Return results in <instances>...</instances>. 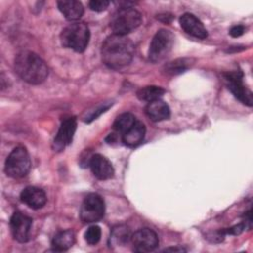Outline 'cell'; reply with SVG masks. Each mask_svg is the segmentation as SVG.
I'll list each match as a JSON object with an SVG mask.
<instances>
[{
	"mask_svg": "<svg viewBox=\"0 0 253 253\" xmlns=\"http://www.w3.org/2000/svg\"><path fill=\"white\" fill-rule=\"evenodd\" d=\"M134 54V45L126 36L111 35L102 44L101 55L104 63L113 69L128 65Z\"/></svg>",
	"mask_w": 253,
	"mask_h": 253,
	"instance_id": "6da1fadb",
	"label": "cell"
},
{
	"mask_svg": "<svg viewBox=\"0 0 253 253\" xmlns=\"http://www.w3.org/2000/svg\"><path fill=\"white\" fill-rule=\"evenodd\" d=\"M16 73L27 83L41 84L48 75V67L37 53L32 51H21L14 61Z\"/></svg>",
	"mask_w": 253,
	"mask_h": 253,
	"instance_id": "7a4b0ae2",
	"label": "cell"
},
{
	"mask_svg": "<svg viewBox=\"0 0 253 253\" xmlns=\"http://www.w3.org/2000/svg\"><path fill=\"white\" fill-rule=\"evenodd\" d=\"M90 40V30L84 22H74L66 26L60 34V42L64 47L76 52H83Z\"/></svg>",
	"mask_w": 253,
	"mask_h": 253,
	"instance_id": "3957f363",
	"label": "cell"
},
{
	"mask_svg": "<svg viewBox=\"0 0 253 253\" xmlns=\"http://www.w3.org/2000/svg\"><path fill=\"white\" fill-rule=\"evenodd\" d=\"M141 22L142 16L135 9L131 7L120 8L112 16L110 27L115 35L126 36L135 30Z\"/></svg>",
	"mask_w": 253,
	"mask_h": 253,
	"instance_id": "277c9868",
	"label": "cell"
},
{
	"mask_svg": "<svg viewBox=\"0 0 253 253\" xmlns=\"http://www.w3.org/2000/svg\"><path fill=\"white\" fill-rule=\"evenodd\" d=\"M31 168V159L24 146L15 147L5 161V173L12 178L26 176Z\"/></svg>",
	"mask_w": 253,
	"mask_h": 253,
	"instance_id": "5b68a950",
	"label": "cell"
},
{
	"mask_svg": "<svg viewBox=\"0 0 253 253\" xmlns=\"http://www.w3.org/2000/svg\"><path fill=\"white\" fill-rule=\"evenodd\" d=\"M174 43V35L171 31L160 29L154 35L148 49V58L156 63L162 61L171 51Z\"/></svg>",
	"mask_w": 253,
	"mask_h": 253,
	"instance_id": "8992f818",
	"label": "cell"
},
{
	"mask_svg": "<svg viewBox=\"0 0 253 253\" xmlns=\"http://www.w3.org/2000/svg\"><path fill=\"white\" fill-rule=\"evenodd\" d=\"M105 213V202L103 198L95 193L85 197L80 208V219L85 223L99 221Z\"/></svg>",
	"mask_w": 253,
	"mask_h": 253,
	"instance_id": "52a82bcc",
	"label": "cell"
},
{
	"mask_svg": "<svg viewBox=\"0 0 253 253\" xmlns=\"http://www.w3.org/2000/svg\"><path fill=\"white\" fill-rule=\"evenodd\" d=\"M159 240L157 234L150 228H140L130 237L132 250L139 253L153 251L158 246Z\"/></svg>",
	"mask_w": 253,
	"mask_h": 253,
	"instance_id": "ba28073f",
	"label": "cell"
},
{
	"mask_svg": "<svg viewBox=\"0 0 253 253\" xmlns=\"http://www.w3.org/2000/svg\"><path fill=\"white\" fill-rule=\"evenodd\" d=\"M33 225V219L20 211H15L10 219V228L14 239L19 242H27Z\"/></svg>",
	"mask_w": 253,
	"mask_h": 253,
	"instance_id": "9c48e42d",
	"label": "cell"
},
{
	"mask_svg": "<svg viewBox=\"0 0 253 253\" xmlns=\"http://www.w3.org/2000/svg\"><path fill=\"white\" fill-rule=\"evenodd\" d=\"M224 79L228 90L234 95L236 99H238L244 105L252 106V93L244 86L241 74H238V72L226 73L224 74Z\"/></svg>",
	"mask_w": 253,
	"mask_h": 253,
	"instance_id": "30bf717a",
	"label": "cell"
},
{
	"mask_svg": "<svg viewBox=\"0 0 253 253\" xmlns=\"http://www.w3.org/2000/svg\"><path fill=\"white\" fill-rule=\"evenodd\" d=\"M76 126L77 123L74 117L67 118L61 123L52 143V148L54 151H61L71 143L76 130Z\"/></svg>",
	"mask_w": 253,
	"mask_h": 253,
	"instance_id": "8fae6325",
	"label": "cell"
},
{
	"mask_svg": "<svg viewBox=\"0 0 253 253\" xmlns=\"http://www.w3.org/2000/svg\"><path fill=\"white\" fill-rule=\"evenodd\" d=\"M89 166L93 175L99 180H108L114 176L112 163L101 154H94L90 158Z\"/></svg>",
	"mask_w": 253,
	"mask_h": 253,
	"instance_id": "7c38bea8",
	"label": "cell"
},
{
	"mask_svg": "<svg viewBox=\"0 0 253 253\" xmlns=\"http://www.w3.org/2000/svg\"><path fill=\"white\" fill-rule=\"evenodd\" d=\"M179 22L181 28L187 34L198 39H206L208 37V32L205 26L195 15L185 13L180 17Z\"/></svg>",
	"mask_w": 253,
	"mask_h": 253,
	"instance_id": "4fadbf2b",
	"label": "cell"
},
{
	"mask_svg": "<svg viewBox=\"0 0 253 253\" xmlns=\"http://www.w3.org/2000/svg\"><path fill=\"white\" fill-rule=\"evenodd\" d=\"M20 198L24 204L34 210H39L42 208L46 203L45 193L42 189L34 186L26 187L21 192Z\"/></svg>",
	"mask_w": 253,
	"mask_h": 253,
	"instance_id": "5bb4252c",
	"label": "cell"
},
{
	"mask_svg": "<svg viewBox=\"0 0 253 253\" xmlns=\"http://www.w3.org/2000/svg\"><path fill=\"white\" fill-rule=\"evenodd\" d=\"M146 116L153 122L167 120L170 117L169 106L161 99L147 103L145 107Z\"/></svg>",
	"mask_w": 253,
	"mask_h": 253,
	"instance_id": "9a60e30c",
	"label": "cell"
},
{
	"mask_svg": "<svg viewBox=\"0 0 253 253\" xmlns=\"http://www.w3.org/2000/svg\"><path fill=\"white\" fill-rule=\"evenodd\" d=\"M57 7L62 15L69 21L79 20L83 13L84 8L81 2L76 0H62L57 2Z\"/></svg>",
	"mask_w": 253,
	"mask_h": 253,
	"instance_id": "2e32d148",
	"label": "cell"
},
{
	"mask_svg": "<svg viewBox=\"0 0 253 253\" xmlns=\"http://www.w3.org/2000/svg\"><path fill=\"white\" fill-rule=\"evenodd\" d=\"M144 135H145L144 125L141 122L136 121L130 128H128L124 134H122V139L126 145L129 147H133L138 145L143 140Z\"/></svg>",
	"mask_w": 253,
	"mask_h": 253,
	"instance_id": "e0dca14e",
	"label": "cell"
},
{
	"mask_svg": "<svg viewBox=\"0 0 253 253\" xmlns=\"http://www.w3.org/2000/svg\"><path fill=\"white\" fill-rule=\"evenodd\" d=\"M75 242V234L72 230L66 229L57 232L51 241V245L55 251H64L69 249Z\"/></svg>",
	"mask_w": 253,
	"mask_h": 253,
	"instance_id": "ac0fdd59",
	"label": "cell"
},
{
	"mask_svg": "<svg viewBox=\"0 0 253 253\" xmlns=\"http://www.w3.org/2000/svg\"><path fill=\"white\" fill-rule=\"evenodd\" d=\"M131 234L126 225H118L110 234V246H123L130 243Z\"/></svg>",
	"mask_w": 253,
	"mask_h": 253,
	"instance_id": "d6986e66",
	"label": "cell"
},
{
	"mask_svg": "<svg viewBox=\"0 0 253 253\" xmlns=\"http://www.w3.org/2000/svg\"><path fill=\"white\" fill-rule=\"evenodd\" d=\"M164 93L165 90L159 86H145L139 89L136 95L139 100L149 103L155 100H159Z\"/></svg>",
	"mask_w": 253,
	"mask_h": 253,
	"instance_id": "ffe728a7",
	"label": "cell"
},
{
	"mask_svg": "<svg viewBox=\"0 0 253 253\" xmlns=\"http://www.w3.org/2000/svg\"><path fill=\"white\" fill-rule=\"evenodd\" d=\"M136 122L135 117L130 113H124L117 117L113 124V128L122 134H124L128 128H130Z\"/></svg>",
	"mask_w": 253,
	"mask_h": 253,
	"instance_id": "44dd1931",
	"label": "cell"
},
{
	"mask_svg": "<svg viewBox=\"0 0 253 253\" xmlns=\"http://www.w3.org/2000/svg\"><path fill=\"white\" fill-rule=\"evenodd\" d=\"M101 234V228L98 225H92L86 230L84 237L87 243H89L90 245H95L100 241Z\"/></svg>",
	"mask_w": 253,
	"mask_h": 253,
	"instance_id": "7402d4cb",
	"label": "cell"
},
{
	"mask_svg": "<svg viewBox=\"0 0 253 253\" xmlns=\"http://www.w3.org/2000/svg\"><path fill=\"white\" fill-rule=\"evenodd\" d=\"M109 107H110V104H105V103L103 105H100V106L96 107L92 111H89L88 113H86V115L83 117V121L86 122V123L92 122L97 117H99L102 113H104Z\"/></svg>",
	"mask_w": 253,
	"mask_h": 253,
	"instance_id": "603a6c76",
	"label": "cell"
},
{
	"mask_svg": "<svg viewBox=\"0 0 253 253\" xmlns=\"http://www.w3.org/2000/svg\"><path fill=\"white\" fill-rule=\"evenodd\" d=\"M186 68H187V62H185V60L182 59V60H176V61L170 62L166 66V71L168 73L176 74V73L183 72Z\"/></svg>",
	"mask_w": 253,
	"mask_h": 253,
	"instance_id": "cb8c5ba5",
	"label": "cell"
},
{
	"mask_svg": "<svg viewBox=\"0 0 253 253\" xmlns=\"http://www.w3.org/2000/svg\"><path fill=\"white\" fill-rule=\"evenodd\" d=\"M109 4L110 2L107 0H92L89 2V7L92 11L102 12L108 8Z\"/></svg>",
	"mask_w": 253,
	"mask_h": 253,
	"instance_id": "d4e9b609",
	"label": "cell"
},
{
	"mask_svg": "<svg viewBox=\"0 0 253 253\" xmlns=\"http://www.w3.org/2000/svg\"><path fill=\"white\" fill-rule=\"evenodd\" d=\"M245 31V28L242 26V25H236V26H233L230 31H229V34L231 37L233 38H238L240 37L241 35H243Z\"/></svg>",
	"mask_w": 253,
	"mask_h": 253,
	"instance_id": "484cf974",
	"label": "cell"
},
{
	"mask_svg": "<svg viewBox=\"0 0 253 253\" xmlns=\"http://www.w3.org/2000/svg\"><path fill=\"white\" fill-rule=\"evenodd\" d=\"M169 250H172V251H184L183 248H167V249H165V251H169Z\"/></svg>",
	"mask_w": 253,
	"mask_h": 253,
	"instance_id": "4316f807",
	"label": "cell"
}]
</instances>
